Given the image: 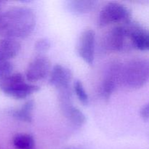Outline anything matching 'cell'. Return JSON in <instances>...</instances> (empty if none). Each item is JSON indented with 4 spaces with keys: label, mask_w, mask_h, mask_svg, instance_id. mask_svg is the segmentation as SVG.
Masks as SVG:
<instances>
[{
    "label": "cell",
    "mask_w": 149,
    "mask_h": 149,
    "mask_svg": "<svg viewBox=\"0 0 149 149\" xmlns=\"http://www.w3.org/2000/svg\"><path fill=\"white\" fill-rule=\"evenodd\" d=\"M36 24V17L31 9L14 7L0 13V36L8 39H22L29 36Z\"/></svg>",
    "instance_id": "obj_1"
},
{
    "label": "cell",
    "mask_w": 149,
    "mask_h": 149,
    "mask_svg": "<svg viewBox=\"0 0 149 149\" xmlns=\"http://www.w3.org/2000/svg\"><path fill=\"white\" fill-rule=\"evenodd\" d=\"M149 80V60L138 58L122 65L121 82L132 89L141 88Z\"/></svg>",
    "instance_id": "obj_2"
},
{
    "label": "cell",
    "mask_w": 149,
    "mask_h": 149,
    "mask_svg": "<svg viewBox=\"0 0 149 149\" xmlns=\"http://www.w3.org/2000/svg\"><path fill=\"white\" fill-rule=\"evenodd\" d=\"M0 90L13 98L24 99L39 91V87L26 82L24 77L20 73H16L0 79Z\"/></svg>",
    "instance_id": "obj_3"
},
{
    "label": "cell",
    "mask_w": 149,
    "mask_h": 149,
    "mask_svg": "<svg viewBox=\"0 0 149 149\" xmlns=\"http://www.w3.org/2000/svg\"><path fill=\"white\" fill-rule=\"evenodd\" d=\"M131 17L130 10L125 5L118 2H109L102 8L97 23L100 27L113 23L125 25L130 23Z\"/></svg>",
    "instance_id": "obj_4"
},
{
    "label": "cell",
    "mask_w": 149,
    "mask_h": 149,
    "mask_svg": "<svg viewBox=\"0 0 149 149\" xmlns=\"http://www.w3.org/2000/svg\"><path fill=\"white\" fill-rule=\"evenodd\" d=\"M122 65L118 62H113L106 69L102 80L100 93L104 100H108L115 91L118 83L121 82V72Z\"/></svg>",
    "instance_id": "obj_5"
},
{
    "label": "cell",
    "mask_w": 149,
    "mask_h": 149,
    "mask_svg": "<svg viewBox=\"0 0 149 149\" xmlns=\"http://www.w3.org/2000/svg\"><path fill=\"white\" fill-rule=\"evenodd\" d=\"M128 39L126 26H116L108 32L103 41V48L106 52H120L126 47Z\"/></svg>",
    "instance_id": "obj_6"
},
{
    "label": "cell",
    "mask_w": 149,
    "mask_h": 149,
    "mask_svg": "<svg viewBox=\"0 0 149 149\" xmlns=\"http://www.w3.org/2000/svg\"><path fill=\"white\" fill-rule=\"evenodd\" d=\"M128 39L132 47L142 51H149V31L136 23L125 24Z\"/></svg>",
    "instance_id": "obj_7"
},
{
    "label": "cell",
    "mask_w": 149,
    "mask_h": 149,
    "mask_svg": "<svg viewBox=\"0 0 149 149\" xmlns=\"http://www.w3.org/2000/svg\"><path fill=\"white\" fill-rule=\"evenodd\" d=\"M95 33L92 29H86L81 34L78 43V54L87 63L92 65L94 61Z\"/></svg>",
    "instance_id": "obj_8"
},
{
    "label": "cell",
    "mask_w": 149,
    "mask_h": 149,
    "mask_svg": "<svg viewBox=\"0 0 149 149\" xmlns=\"http://www.w3.org/2000/svg\"><path fill=\"white\" fill-rule=\"evenodd\" d=\"M50 69V61L45 56H39L33 60L26 71V79L31 82L44 79Z\"/></svg>",
    "instance_id": "obj_9"
},
{
    "label": "cell",
    "mask_w": 149,
    "mask_h": 149,
    "mask_svg": "<svg viewBox=\"0 0 149 149\" xmlns=\"http://www.w3.org/2000/svg\"><path fill=\"white\" fill-rule=\"evenodd\" d=\"M72 78V73L68 68L57 64L52 70L49 83L58 90V92L69 90L71 89Z\"/></svg>",
    "instance_id": "obj_10"
},
{
    "label": "cell",
    "mask_w": 149,
    "mask_h": 149,
    "mask_svg": "<svg viewBox=\"0 0 149 149\" xmlns=\"http://www.w3.org/2000/svg\"><path fill=\"white\" fill-rule=\"evenodd\" d=\"M60 107L63 113L74 126L80 127L85 124V115L79 109L75 107L72 103L61 105Z\"/></svg>",
    "instance_id": "obj_11"
},
{
    "label": "cell",
    "mask_w": 149,
    "mask_h": 149,
    "mask_svg": "<svg viewBox=\"0 0 149 149\" xmlns=\"http://www.w3.org/2000/svg\"><path fill=\"white\" fill-rule=\"evenodd\" d=\"M21 45L16 39L2 38L0 39V58L9 61L17 56Z\"/></svg>",
    "instance_id": "obj_12"
},
{
    "label": "cell",
    "mask_w": 149,
    "mask_h": 149,
    "mask_svg": "<svg viewBox=\"0 0 149 149\" xmlns=\"http://www.w3.org/2000/svg\"><path fill=\"white\" fill-rule=\"evenodd\" d=\"M95 4L96 1L92 0H72L68 2V8L74 14L81 15L91 11Z\"/></svg>",
    "instance_id": "obj_13"
},
{
    "label": "cell",
    "mask_w": 149,
    "mask_h": 149,
    "mask_svg": "<svg viewBox=\"0 0 149 149\" xmlns=\"http://www.w3.org/2000/svg\"><path fill=\"white\" fill-rule=\"evenodd\" d=\"M34 109V102L32 100H28L20 109L13 111V116L20 121L30 123L32 122V112Z\"/></svg>",
    "instance_id": "obj_14"
},
{
    "label": "cell",
    "mask_w": 149,
    "mask_h": 149,
    "mask_svg": "<svg viewBox=\"0 0 149 149\" xmlns=\"http://www.w3.org/2000/svg\"><path fill=\"white\" fill-rule=\"evenodd\" d=\"M13 143L16 149H35L34 138L29 134H17L13 138Z\"/></svg>",
    "instance_id": "obj_15"
},
{
    "label": "cell",
    "mask_w": 149,
    "mask_h": 149,
    "mask_svg": "<svg viewBox=\"0 0 149 149\" xmlns=\"http://www.w3.org/2000/svg\"><path fill=\"white\" fill-rule=\"evenodd\" d=\"M74 90L77 95V97L79 100V101L84 105H87L89 102V97L86 93L85 90L84 88L82 83L80 81L77 80L74 82Z\"/></svg>",
    "instance_id": "obj_16"
},
{
    "label": "cell",
    "mask_w": 149,
    "mask_h": 149,
    "mask_svg": "<svg viewBox=\"0 0 149 149\" xmlns=\"http://www.w3.org/2000/svg\"><path fill=\"white\" fill-rule=\"evenodd\" d=\"M13 66L10 61L0 58V79L4 78L12 74Z\"/></svg>",
    "instance_id": "obj_17"
},
{
    "label": "cell",
    "mask_w": 149,
    "mask_h": 149,
    "mask_svg": "<svg viewBox=\"0 0 149 149\" xmlns=\"http://www.w3.org/2000/svg\"><path fill=\"white\" fill-rule=\"evenodd\" d=\"M49 47H50V42L46 39H39L35 44V49L36 52L39 53L47 52L49 49Z\"/></svg>",
    "instance_id": "obj_18"
},
{
    "label": "cell",
    "mask_w": 149,
    "mask_h": 149,
    "mask_svg": "<svg viewBox=\"0 0 149 149\" xmlns=\"http://www.w3.org/2000/svg\"><path fill=\"white\" fill-rule=\"evenodd\" d=\"M141 116L144 121L149 120V103L143 106L141 110Z\"/></svg>",
    "instance_id": "obj_19"
},
{
    "label": "cell",
    "mask_w": 149,
    "mask_h": 149,
    "mask_svg": "<svg viewBox=\"0 0 149 149\" xmlns=\"http://www.w3.org/2000/svg\"><path fill=\"white\" fill-rule=\"evenodd\" d=\"M67 149H76V148H67Z\"/></svg>",
    "instance_id": "obj_20"
}]
</instances>
